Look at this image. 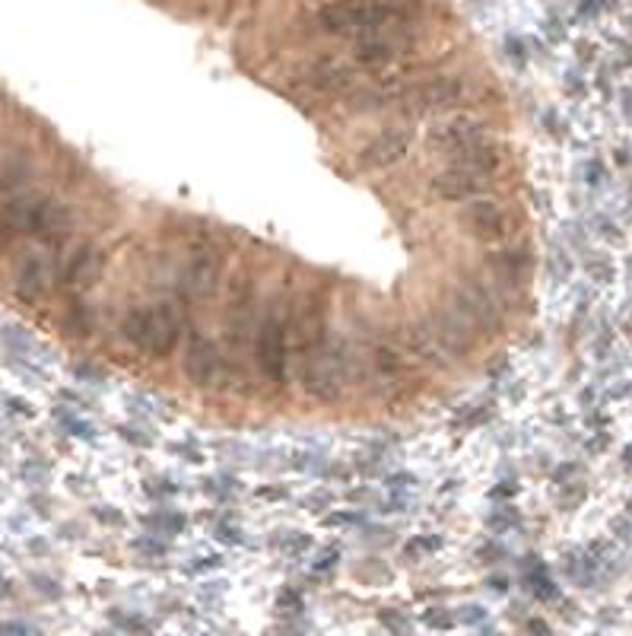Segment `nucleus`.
I'll use <instances>...</instances> for the list:
<instances>
[{
    "label": "nucleus",
    "instance_id": "2",
    "mask_svg": "<svg viewBox=\"0 0 632 636\" xmlns=\"http://www.w3.org/2000/svg\"><path fill=\"white\" fill-rule=\"evenodd\" d=\"M261 296H258L255 274L242 268L229 277L223 312V357L226 373H245V357L255 351V331L261 318Z\"/></svg>",
    "mask_w": 632,
    "mask_h": 636
},
{
    "label": "nucleus",
    "instance_id": "6",
    "mask_svg": "<svg viewBox=\"0 0 632 636\" xmlns=\"http://www.w3.org/2000/svg\"><path fill=\"white\" fill-rule=\"evenodd\" d=\"M483 140H489V121L473 115V112H455V115L439 118L426 128V146L439 150L445 160L483 144Z\"/></svg>",
    "mask_w": 632,
    "mask_h": 636
},
{
    "label": "nucleus",
    "instance_id": "28",
    "mask_svg": "<svg viewBox=\"0 0 632 636\" xmlns=\"http://www.w3.org/2000/svg\"><path fill=\"white\" fill-rule=\"evenodd\" d=\"M217 538L223 544H242V532H239V528H229V525H219L217 528Z\"/></svg>",
    "mask_w": 632,
    "mask_h": 636
},
{
    "label": "nucleus",
    "instance_id": "17",
    "mask_svg": "<svg viewBox=\"0 0 632 636\" xmlns=\"http://www.w3.org/2000/svg\"><path fill=\"white\" fill-rule=\"evenodd\" d=\"M306 87H312L321 95H343L357 87V73L337 58H318L306 70Z\"/></svg>",
    "mask_w": 632,
    "mask_h": 636
},
{
    "label": "nucleus",
    "instance_id": "18",
    "mask_svg": "<svg viewBox=\"0 0 632 636\" xmlns=\"http://www.w3.org/2000/svg\"><path fill=\"white\" fill-rule=\"evenodd\" d=\"M52 286V268L42 255H26L13 274V293L20 302H38Z\"/></svg>",
    "mask_w": 632,
    "mask_h": 636
},
{
    "label": "nucleus",
    "instance_id": "21",
    "mask_svg": "<svg viewBox=\"0 0 632 636\" xmlns=\"http://www.w3.org/2000/svg\"><path fill=\"white\" fill-rule=\"evenodd\" d=\"M581 268H585V277H588V284L595 286V290H611V286L620 280L617 261H613L607 252H595V255H588Z\"/></svg>",
    "mask_w": 632,
    "mask_h": 636
},
{
    "label": "nucleus",
    "instance_id": "26",
    "mask_svg": "<svg viewBox=\"0 0 632 636\" xmlns=\"http://www.w3.org/2000/svg\"><path fill=\"white\" fill-rule=\"evenodd\" d=\"M458 621H461V624H480V621H487V607H480V605L461 607V611H458Z\"/></svg>",
    "mask_w": 632,
    "mask_h": 636
},
{
    "label": "nucleus",
    "instance_id": "13",
    "mask_svg": "<svg viewBox=\"0 0 632 636\" xmlns=\"http://www.w3.org/2000/svg\"><path fill=\"white\" fill-rule=\"evenodd\" d=\"M429 194L436 201H445V204H471V201H480L489 194V178L445 166L442 172L429 178Z\"/></svg>",
    "mask_w": 632,
    "mask_h": 636
},
{
    "label": "nucleus",
    "instance_id": "14",
    "mask_svg": "<svg viewBox=\"0 0 632 636\" xmlns=\"http://www.w3.org/2000/svg\"><path fill=\"white\" fill-rule=\"evenodd\" d=\"M105 264H109L105 252L99 249V245H93V242H83V245H77L73 255L67 258L64 271H61V284H64L70 293L93 290V286L103 280Z\"/></svg>",
    "mask_w": 632,
    "mask_h": 636
},
{
    "label": "nucleus",
    "instance_id": "23",
    "mask_svg": "<svg viewBox=\"0 0 632 636\" xmlns=\"http://www.w3.org/2000/svg\"><path fill=\"white\" fill-rule=\"evenodd\" d=\"M595 235L603 242V245H620V242H623V227H620L617 217L601 213V217L595 219Z\"/></svg>",
    "mask_w": 632,
    "mask_h": 636
},
{
    "label": "nucleus",
    "instance_id": "30",
    "mask_svg": "<svg viewBox=\"0 0 632 636\" xmlns=\"http://www.w3.org/2000/svg\"><path fill=\"white\" fill-rule=\"evenodd\" d=\"M0 636H32V630L22 627V624H4V627H0Z\"/></svg>",
    "mask_w": 632,
    "mask_h": 636
},
{
    "label": "nucleus",
    "instance_id": "24",
    "mask_svg": "<svg viewBox=\"0 0 632 636\" xmlns=\"http://www.w3.org/2000/svg\"><path fill=\"white\" fill-rule=\"evenodd\" d=\"M255 497L264 500V503H280V500L290 497V491H286V487H280V483H267V487H258Z\"/></svg>",
    "mask_w": 632,
    "mask_h": 636
},
{
    "label": "nucleus",
    "instance_id": "19",
    "mask_svg": "<svg viewBox=\"0 0 632 636\" xmlns=\"http://www.w3.org/2000/svg\"><path fill=\"white\" fill-rule=\"evenodd\" d=\"M502 162H505V153H502V146L496 144L493 137L471 146V150H461V153L448 156V166L464 169V172H473V176H483V178H493L502 169Z\"/></svg>",
    "mask_w": 632,
    "mask_h": 636
},
{
    "label": "nucleus",
    "instance_id": "16",
    "mask_svg": "<svg viewBox=\"0 0 632 636\" xmlns=\"http://www.w3.org/2000/svg\"><path fill=\"white\" fill-rule=\"evenodd\" d=\"M400 351L407 353L410 359L416 363H426V366H445L448 357H445L442 344L436 341V331L429 328L426 318H416V322H407L400 328Z\"/></svg>",
    "mask_w": 632,
    "mask_h": 636
},
{
    "label": "nucleus",
    "instance_id": "7",
    "mask_svg": "<svg viewBox=\"0 0 632 636\" xmlns=\"http://www.w3.org/2000/svg\"><path fill=\"white\" fill-rule=\"evenodd\" d=\"M471 99V83L461 73H439L426 77L410 89L407 103H414L416 115H455Z\"/></svg>",
    "mask_w": 632,
    "mask_h": 636
},
{
    "label": "nucleus",
    "instance_id": "25",
    "mask_svg": "<svg viewBox=\"0 0 632 636\" xmlns=\"http://www.w3.org/2000/svg\"><path fill=\"white\" fill-rule=\"evenodd\" d=\"M607 178V169H603L601 160H591L588 166H585V182H588V188H601V182Z\"/></svg>",
    "mask_w": 632,
    "mask_h": 636
},
{
    "label": "nucleus",
    "instance_id": "3",
    "mask_svg": "<svg viewBox=\"0 0 632 636\" xmlns=\"http://www.w3.org/2000/svg\"><path fill=\"white\" fill-rule=\"evenodd\" d=\"M451 309L458 315H464L467 322L483 335V331H499L502 328V300L496 286H489L480 274H461V280L448 290Z\"/></svg>",
    "mask_w": 632,
    "mask_h": 636
},
{
    "label": "nucleus",
    "instance_id": "29",
    "mask_svg": "<svg viewBox=\"0 0 632 636\" xmlns=\"http://www.w3.org/2000/svg\"><path fill=\"white\" fill-rule=\"evenodd\" d=\"M426 624H432V627H436V624H439V627H442V630H448L455 621H451V617L445 615V611H429V615H426Z\"/></svg>",
    "mask_w": 632,
    "mask_h": 636
},
{
    "label": "nucleus",
    "instance_id": "12",
    "mask_svg": "<svg viewBox=\"0 0 632 636\" xmlns=\"http://www.w3.org/2000/svg\"><path fill=\"white\" fill-rule=\"evenodd\" d=\"M429 328L436 331V341L442 344L445 357H461L467 359L473 353V347H477V337L480 331L473 328L471 322H467L464 315H458L455 309H436V312L426 318Z\"/></svg>",
    "mask_w": 632,
    "mask_h": 636
},
{
    "label": "nucleus",
    "instance_id": "1",
    "mask_svg": "<svg viewBox=\"0 0 632 636\" xmlns=\"http://www.w3.org/2000/svg\"><path fill=\"white\" fill-rule=\"evenodd\" d=\"M255 369L270 388H286L292 379V296L270 293L255 331Z\"/></svg>",
    "mask_w": 632,
    "mask_h": 636
},
{
    "label": "nucleus",
    "instance_id": "9",
    "mask_svg": "<svg viewBox=\"0 0 632 636\" xmlns=\"http://www.w3.org/2000/svg\"><path fill=\"white\" fill-rule=\"evenodd\" d=\"M226 277V249H219L217 242L207 235L204 242H197V249L188 258V274H185V290L194 300H213L219 293V284Z\"/></svg>",
    "mask_w": 632,
    "mask_h": 636
},
{
    "label": "nucleus",
    "instance_id": "20",
    "mask_svg": "<svg viewBox=\"0 0 632 636\" xmlns=\"http://www.w3.org/2000/svg\"><path fill=\"white\" fill-rule=\"evenodd\" d=\"M369 369L378 376V379L385 382V385H400V382L410 376L414 363H410L407 353L400 351V344H391V341H385V344L372 347Z\"/></svg>",
    "mask_w": 632,
    "mask_h": 636
},
{
    "label": "nucleus",
    "instance_id": "22",
    "mask_svg": "<svg viewBox=\"0 0 632 636\" xmlns=\"http://www.w3.org/2000/svg\"><path fill=\"white\" fill-rule=\"evenodd\" d=\"M64 328L70 331L73 337H89L95 328V312L89 306H83V302H73V306L67 309Z\"/></svg>",
    "mask_w": 632,
    "mask_h": 636
},
{
    "label": "nucleus",
    "instance_id": "11",
    "mask_svg": "<svg viewBox=\"0 0 632 636\" xmlns=\"http://www.w3.org/2000/svg\"><path fill=\"white\" fill-rule=\"evenodd\" d=\"M410 146H414V131L410 128H385L359 150L357 162L365 172H385V169H394L407 160Z\"/></svg>",
    "mask_w": 632,
    "mask_h": 636
},
{
    "label": "nucleus",
    "instance_id": "5",
    "mask_svg": "<svg viewBox=\"0 0 632 636\" xmlns=\"http://www.w3.org/2000/svg\"><path fill=\"white\" fill-rule=\"evenodd\" d=\"M54 198L42 194V191H22L16 198H10L0 207V249L10 242L22 239V235H38L45 227V219L52 217Z\"/></svg>",
    "mask_w": 632,
    "mask_h": 636
},
{
    "label": "nucleus",
    "instance_id": "27",
    "mask_svg": "<svg viewBox=\"0 0 632 636\" xmlns=\"http://www.w3.org/2000/svg\"><path fill=\"white\" fill-rule=\"evenodd\" d=\"M324 525H357V512H327Z\"/></svg>",
    "mask_w": 632,
    "mask_h": 636
},
{
    "label": "nucleus",
    "instance_id": "32",
    "mask_svg": "<svg viewBox=\"0 0 632 636\" xmlns=\"http://www.w3.org/2000/svg\"><path fill=\"white\" fill-rule=\"evenodd\" d=\"M99 636H115V633H99Z\"/></svg>",
    "mask_w": 632,
    "mask_h": 636
},
{
    "label": "nucleus",
    "instance_id": "15",
    "mask_svg": "<svg viewBox=\"0 0 632 636\" xmlns=\"http://www.w3.org/2000/svg\"><path fill=\"white\" fill-rule=\"evenodd\" d=\"M487 261L502 286H521L524 280L530 277V271H534V258H530V252L524 249V245H509V242L496 245V249L489 252Z\"/></svg>",
    "mask_w": 632,
    "mask_h": 636
},
{
    "label": "nucleus",
    "instance_id": "10",
    "mask_svg": "<svg viewBox=\"0 0 632 636\" xmlns=\"http://www.w3.org/2000/svg\"><path fill=\"white\" fill-rule=\"evenodd\" d=\"M458 223H461L464 233H471V239L487 242V245H502V242L509 239V233H512L505 211H502V207L496 204V201H489V198L471 201V204L461 207Z\"/></svg>",
    "mask_w": 632,
    "mask_h": 636
},
{
    "label": "nucleus",
    "instance_id": "4",
    "mask_svg": "<svg viewBox=\"0 0 632 636\" xmlns=\"http://www.w3.org/2000/svg\"><path fill=\"white\" fill-rule=\"evenodd\" d=\"M182 369L185 379L197 388V392H207V388H217L219 382H226V357H223V344L217 337L207 335L201 328H191L185 335V357H182Z\"/></svg>",
    "mask_w": 632,
    "mask_h": 636
},
{
    "label": "nucleus",
    "instance_id": "31",
    "mask_svg": "<svg viewBox=\"0 0 632 636\" xmlns=\"http://www.w3.org/2000/svg\"><path fill=\"white\" fill-rule=\"evenodd\" d=\"M613 160H617V166H629V162H632V150H629V146H617V150H613Z\"/></svg>",
    "mask_w": 632,
    "mask_h": 636
},
{
    "label": "nucleus",
    "instance_id": "8",
    "mask_svg": "<svg viewBox=\"0 0 632 636\" xmlns=\"http://www.w3.org/2000/svg\"><path fill=\"white\" fill-rule=\"evenodd\" d=\"M185 331V315L175 300H160L146 306V335L140 353H146L150 359H166L178 351Z\"/></svg>",
    "mask_w": 632,
    "mask_h": 636
}]
</instances>
